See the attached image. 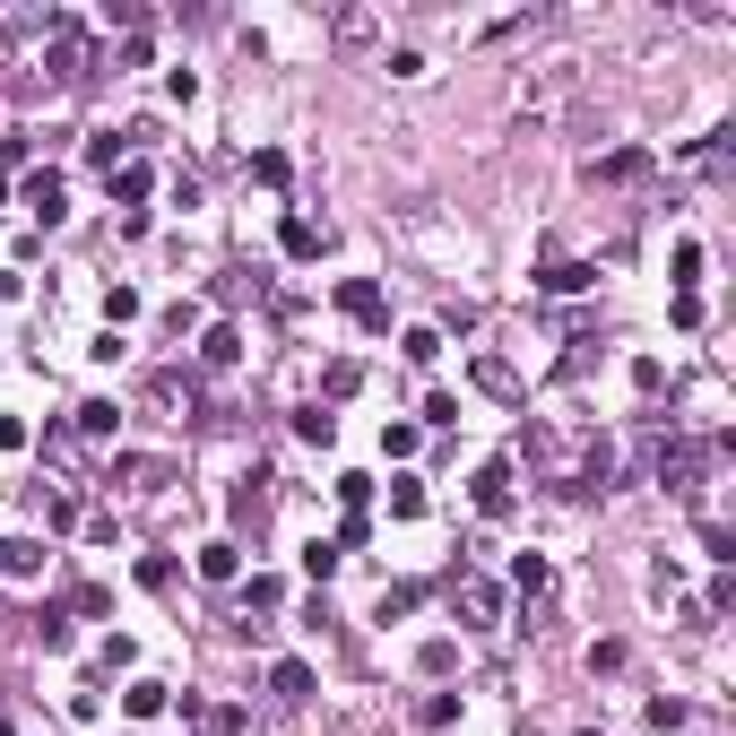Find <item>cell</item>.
Instances as JSON below:
<instances>
[{"label": "cell", "mask_w": 736, "mask_h": 736, "mask_svg": "<svg viewBox=\"0 0 736 736\" xmlns=\"http://www.w3.org/2000/svg\"><path fill=\"white\" fill-rule=\"evenodd\" d=\"M460 615H468V624L486 632V624H502V598H494L486 581H460Z\"/></svg>", "instance_id": "obj_7"}, {"label": "cell", "mask_w": 736, "mask_h": 736, "mask_svg": "<svg viewBox=\"0 0 736 736\" xmlns=\"http://www.w3.org/2000/svg\"><path fill=\"white\" fill-rule=\"evenodd\" d=\"M641 174H650V156H641V147H615V156L590 165V182H641Z\"/></svg>", "instance_id": "obj_4"}, {"label": "cell", "mask_w": 736, "mask_h": 736, "mask_svg": "<svg viewBox=\"0 0 736 736\" xmlns=\"http://www.w3.org/2000/svg\"><path fill=\"white\" fill-rule=\"evenodd\" d=\"M35 632H44V650H70V624H61V607L35 615Z\"/></svg>", "instance_id": "obj_18"}, {"label": "cell", "mask_w": 736, "mask_h": 736, "mask_svg": "<svg viewBox=\"0 0 736 736\" xmlns=\"http://www.w3.org/2000/svg\"><path fill=\"white\" fill-rule=\"evenodd\" d=\"M330 244V235H321V226H312V217H286V251H295V260H312V251Z\"/></svg>", "instance_id": "obj_11"}, {"label": "cell", "mask_w": 736, "mask_h": 736, "mask_svg": "<svg viewBox=\"0 0 736 736\" xmlns=\"http://www.w3.org/2000/svg\"><path fill=\"white\" fill-rule=\"evenodd\" d=\"M477 381H486L494 399H520V372L502 365V356H477Z\"/></svg>", "instance_id": "obj_10"}, {"label": "cell", "mask_w": 736, "mask_h": 736, "mask_svg": "<svg viewBox=\"0 0 736 736\" xmlns=\"http://www.w3.org/2000/svg\"><path fill=\"white\" fill-rule=\"evenodd\" d=\"M122 147H130V130H122V139H114V130H96V147H87V156H96V165L114 174V165H122Z\"/></svg>", "instance_id": "obj_17"}, {"label": "cell", "mask_w": 736, "mask_h": 736, "mask_svg": "<svg viewBox=\"0 0 736 736\" xmlns=\"http://www.w3.org/2000/svg\"><path fill=\"white\" fill-rule=\"evenodd\" d=\"M122 702H130V720H156V711H165V685H147V676H139Z\"/></svg>", "instance_id": "obj_12"}, {"label": "cell", "mask_w": 736, "mask_h": 736, "mask_svg": "<svg viewBox=\"0 0 736 736\" xmlns=\"http://www.w3.org/2000/svg\"><path fill=\"white\" fill-rule=\"evenodd\" d=\"M200 572L209 581H235V546H200Z\"/></svg>", "instance_id": "obj_16"}, {"label": "cell", "mask_w": 736, "mask_h": 736, "mask_svg": "<svg viewBox=\"0 0 736 736\" xmlns=\"http://www.w3.org/2000/svg\"><path fill=\"white\" fill-rule=\"evenodd\" d=\"M200 356H209V365H235V356H244V339H235V330H209V347H200Z\"/></svg>", "instance_id": "obj_14"}, {"label": "cell", "mask_w": 736, "mask_h": 736, "mask_svg": "<svg viewBox=\"0 0 736 736\" xmlns=\"http://www.w3.org/2000/svg\"><path fill=\"white\" fill-rule=\"evenodd\" d=\"M598 269H581V260H546V295H581Z\"/></svg>", "instance_id": "obj_9"}, {"label": "cell", "mask_w": 736, "mask_h": 736, "mask_svg": "<svg viewBox=\"0 0 736 736\" xmlns=\"http://www.w3.org/2000/svg\"><path fill=\"white\" fill-rule=\"evenodd\" d=\"M295 434H304V442H330L339 425H330V407H304V416H295Z\"/></svg>", "instance_id": "obj_15"}, {"label": "cell", "mask_w": 736, "mask_h": 736, "mask_svg": "<svg viewBox=\"0 0 736 736\" xmlns=\"http://www.w3.org/2000/svg\"><path fill=\"white\" fill-rule=\"evenodd\" d=\"M269 693H277V702H304V693H312V667H304V658H277V667H269Z\"/></svg>", "instance_id": "obj_6"}, {"label": "cell", "mask_w": 736, "mask_h": 736, "mask_svg": "<svg viewBox=\"0 0 736 736\" xmlns=\"http://www.w3.org/2000/svg\"><path fill=\"white\" fill-rule=\"evenodd\" d=\"M26 217H61V174H26Z\"/></svg>", "instance_id": "obj_5"}, {"label": "cell", "mask_w": 736, "mask_h": 736, "mask_svg": "<svg viewBox=\"0 0 736 736\" xmlns=\"http://www.w3.org/2000/svg\"><path fill=\"white\" fill-rule=\"evenodd\" d=\"M52 79H70V87L87 79V44L70 35V17H52Z\"/></svg>", "instance_id": "obj_2"}, {"label": "cell", "mask_w": 736, "mask_h": 736, "mask_svg": "<svg viewBox=\"0 0 736 736\" xmlns=\"http://www.w3.org/2000/svg\"><path fill=\"white\" fill-rule=\"evenodd\" d=\"M390 511H399V520H416V511H425V494H416V477H399V486H390Z\"/></svg>", "instance_id": "obj_19"}, {"label": "cell", "mask_w": 736, "mask_h": 736, "mask_svg": "<svg viewBox=\"0 0 736 736\" xmlns=\"http://www.w3.org/2000/svg\"><path fill=\"white\" fill-rule=\"evenodd\" d=\"M581 736H598V728H581Z\"/></svg>", "instance_id": "obj_20"}, {"label": "cell", "mask_w": 736, "mask_h": 736, "mask_svg": "<svg viewBox=\"0 0 736 736\" xmlns=\"http://www.w3.org/2000/svg\"><path fill=\"white\" fill-rule=\"evenodd\" d=\"M339 304H347L356 321H381V286H372V277H347V286H339Z\"/></svg>", "instance_id": "obj_8"}, {"label": "cell", "mask_w": 736, "mask_h": 736, "mask_svg": "<svg viewBox=\"0 0 736 736\" xmlns=\"http://www.w3.org/2000/svg\"><path fill=\"white\" fill-rule=\"evenodd\" d=\"M702 468H711V451H702V442H658V477H667L676 494L702 486Z\"/></svg>", "instance_id": "obj_1"}, {"label": "cell", "mask_w": 736, "mask_h": 736, "mask_svg": "<svg viewBox=\"0 0 736 736\" xmlns=\"http://www.w3.org/2000/svg\"><path fill=\"white\" fill-rule=\"evenodd\" d=\"M511 581H520V590H529V598H537V590H546V581H555V572H546V555H520V563H511Z\"/></svg>", "instance_id": "obj_13"}, {"label": "cell", "mask_w": 736, "mask_h": 736, "mask_svg": "<svg viewBox=\"0 0 736 736\" xmlns=\"http://www.w3.org/2000/svg\"><path fill=\"white\" fill-rule=\"evenodd\" d=\"M477 511H486V520L511 511V460H486V468H477Z\"/></svg>", "instance_id": "obj_3"}]
</instances>
